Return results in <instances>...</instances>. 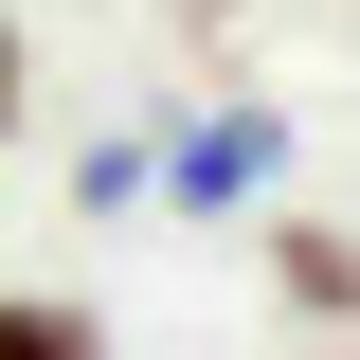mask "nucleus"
Here are the masks:
<instances>
[{"instance_id": "4", "label": "nucleus", "mask_w": 360, "mask_h": 360, "mask_svg": "<svg viewBox=\"0 0 360 360\" xmlns=\"http://www.w3.org/2000/svg\"><path fill=\"white\" fill-rule=\"evenodd\" d=\"M18 108H37V54H18V0H0V162H18Z\"/></svg>"}, {"instance_id": "2", "label": "nucleus", "mask_w": 360, "mask_h": 360, "mask_svg": "<svg viewBox=\"0 0 360 360\" xmlns=\"http://www.w3.org/2000/svg\"><path fill=\"white\" fill-rule=\"evenodd\" d=\"M270 270H288V307H360V252H342L324 217H288V234H270Z\"/></svg>"}, {"instance_id": "1", "label": "nucleus", "mask_w": 360, "mask_h": 360, "mask_svg": "<svg viewBox=\"0 0 360 360\" xmlns=\"http://www.w3.org/2000/svg\"><path fill=\"white\" fill-rule=\"evenodd\" d=\"M270 162H288V127H270V108H198V127L162 144V180H180V198H252Z\"/></svg>"}, {"instance_id": "3", "label": "nucleus", "mask_w": 360, "mask_h": 360, "mask_svg": "<svg viewBox=\"0 0 360 360\" xmlns=\"http://www.w3.org/2000/svg\"><path fill=\"white\" fill-rule=\"evenodd\" d=\"M0 360H108V342H90V307H54V288H0Z\"/></svg>"}]
</instances>
